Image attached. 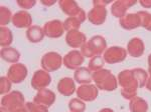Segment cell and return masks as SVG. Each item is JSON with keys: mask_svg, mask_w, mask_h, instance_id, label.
<instances>
[{"mask_svg": "<svg viewBox=\"0 0 151 112\" xmlns=\"http://www.w3.org/2000/svg\"><path fill=\"white\" fill-rule=\"evenodd\" d=\"M119 22L124 29L132 30V29L141 26V18L138 13H129L126 14L122 18H120Z\"/></svg>", "mask_w": 151, "mask_h": 112, "instance_id": "ac0fdd59", "label": "cell"}, {"mask_svg": "<svg viewBox=\"0 0 151 112\" xmlns=\"http://www.w3.org/2000/svg\"><path fill=\"white\" fill-rule=\"evenodd\" d=\"M111 1L110 0H96V1H93V5L94 6H102V7H105L106 5H108V4H110Z\"/></svg>", "mask_w": 151, "mask_h": 112, "instance_id": "e575fe53", "label": "cell"}, {"mask_svg": "<svg viewBox=\"0 0 151 112\" xmlns=\"http://www.w3.org/2000/svg\"><path fill=\"white\" fill-rule=\"evenodd\" d=\"M50 81H52V78H50L48 72L45 70H37L35 72L32 78H31V86L38 91V90L47 88L50 84Z\"/></svg>", "mask_w": 151, "mask_h": 112, "instance_id": "30bf717a", "label": "cell"}, {"mask_svg": "<svg viewBox=\"0 0 151 112\" xmlns=\"http://www.w3.org/2000/svg\"><path fill=\"white\" fill-rule=\"evenodd\" d=\"M118 82L121 86V94L125 99H132L137 94L139 82L136 78L133 70H123L118 75Z\"/></svg>", "mask_w": 151, "mask_h": 112, "instance_id": "6da1fadb", "label": "cell"}, {"mask_svg": "<svg viewBox=\"0 0 151 112\" xmlns=\"http://www.w3.org/2000/svg\"><path fill=\"white\" fill-rule=\"evenodd\" d=\"M137 3L136 0H121V1H115L111 7V13L117 18H122L126 15L128 8L132 7Z\"/></svg>", "mask_w": 151, "mask_h": 112, "instance_id": "4fadbf2b", "label": "cell"}, {"mask_svg": "<svg viewBox=\"0 0 151 112\" xmlns=\"http://www.w3.org/2000/svg\"><path fill=\"white\" fill-rule=\"evenodd\" d=\"M25 108L28 112H48L47 106L36 104L35 102H27L25 104Z\"/></svg>", "mask_w": 151, "mask_h": 112, "instance_id": "1f68e13d", "label": "cell"}, {"mask_svg": "<svg viewBox=\"0 0 151 112\" xmlns=\"http://www.w3.org/2000/svg\"><path fill=\"white\" fill-rule=\"evenodd\" d=\"M107 17V9L102 6H94L88 13V19L95 25H101Z\"/></svg>", "mask_w": 151, "mask_h": 112, "instance_id": "2e32d148", "label": "cell"}, {"mask_svg": "<svg viewBox=\"0 0 151 112\" xmlns=\"http://www.w3.org/2000/svg\"><path fill=\"white\" fill-rule=\"evenodd\" d=\"M98 87L94 84H83L77 90V95L83 101H94L98 96Z\"/></svg>", "mask_w": 151, "mask_h": 112, "instance_id": "7c38bea8", "label": "cell"}, {"mask_svg": "<svg viewBox=\"0 0 151 112\" xmlns=\"http://www.w3.org/2000/svg\"><path fill=\"white\" fill-rule=\"evenodd\" d=\"M1 58L4 61L15 64L19 60V58H20V53L15 48L4 47L1 49Z\"/></svg>", "mask_w": 151, "mask_h": 112, "instance_id": "603a6c76", "label": "cell"}, {"mask_svg": "<svg viewBox=\"0 0 151 112\" xmlns=\"http://www.w3.org/2000/svg\"><path fill=\"white\" fill-rule=\"evenodd\" d=\"M12 23L15 27L17 28H25V27H31L32 23V18L31 15L25 10L18 11L12 16Z\"/></svg>", "mask_w": 151, "mask_h": 112, "instance_id": "e0dca14e", "label": "cell"}, {"mask_svg": "<svg viewBox=\"0 0 151 112\" xmlns=\"http://www.w3.org/2000/svg\"><path fill=\"white\" fill-rule=\"evenodd\" d=\"M137 13L141 18V26L151 31V14L147 11H139Z\"/></svg>", "mask_w": 151, "mask_h": 112, "instance_id": "4dcf8cb0", "label": "cell"}, {"mask_svg": "<svg viewBox=\"0 0 151 112\" xmlns=\"http://www.w3.org/2000/svg\"><path fill=\"white\" fill-rule=\"evenodd\" d=\"M63 59L64 58L58 52H47L42 56L40 64L43 70H45L47 72H52L60 69L63 65Z\"/></svg>", "mask_w": 151, "mask_h": 112, "instance_id": "5b68a950", "label": "cell"}, {"mask_svg": "<svg viewBox=\"0 0 151 112\" xmlns=\"http://www.w3.org/2000/svg\"><path fill=\"white\" fill-rule=\"evenodd\" d=\"M140 4L144 8H151V0H141Z\"/></svg>", "mask_w": 151, "mask_h": 112, "instance_id": "d590c367", "label": "cell"}, {"mask_svg": "<svg viewBox=\"0 0 151 112\" xmlns=\"http://www.w3.org/2000/svg\"><path fill=\"white\" fill-rule=\"evenodd\" d=\"M134 74H135L136 78H137L138 82H139V88H143L146 85V82L148 80V74L142 68H135L132 69Z\"/></svg>", "mask_w": 151, "mask_h": 112, "instance_id": "83f0119b", "label": "cell"}, {"mask_svg": "<svg viewBox=\"0 0 151 112\" xmlns=\"http://www.w3.org/2000/svg\"><path fill=\"white\" fill-rule=\"evenodd\" d=\"M14 112H28V111H27V109L25 108V106H24V107H21V108L17 109V110H15Z\"/></svg>", "mask_w": 151, "mask_h": 112, "instance_id": "ab89813d", "label": "cell"}, {"mask_svg": "<svg viewBox=\"0 0 151 112\" xmlns=\"http://www.w3.org/2000/svg\"><path fill=\"white\" fill-rule=\"evenodd\" d=\"M40 2L43 4V5H45V6H52V5H53V4L55 3V1H53V0H50V1H45V0H41Z\"/></svg>", "mask_w": 151, "mask_h": 112, "instance_id": "8d00e7d4", "label": "cell"}, {"mask_svg": "<svg viewBox=\"0 0 151 112\" xmlns=\"http://www.w3.org/2000/svg\"><path fill=\"white\" fill-rule=\"evenodd\" d=\"M24 96L19 91H12L6 94L1 99V109L6 112H14L17 109L23 107Z\"/></svg>", "mask_w": 151, "mask_h": 112, "instance_id": "277c9868", "label": "cell"}, {"mask_svg": "<svg viewBox=\"0 0 151 112\" xmlns=\"http://www.w3.org/2000/svg\"><path fill=\"white\" fill-rule=\"evenodd\" d=\"M58 5H60L62 11L65 13L70 17H77L80 18L84 22L86 20L87 16L86 13L83 9L78 5L76 1H70V0H60L58 1Z\"/></svg>", "mask_w": 151, "mask_h": 112, "instance_id": "8992f818", "label": "cell"}, {"mask_svg": "<svg viewBox=\"0 0 151 112\" xmlns=\"http://www.w3.org/2000/svg\"><path fill=\"white\" fill-rule=\"evenodd\" d=\"M11 89V81L8 77L2 76L0 78V93L6 94Z\"/></svg>", "mask_w": 151, "mask_h": 112, "instance_id": "d6a6232c", "label": "cell"}, {"mask_svg": "<svg viewBox=\"0 0 151 112\" xmlns=\"http://www.w3.org/2000/svg\"><path fill=\"white\" fill-rule=\"evenodd\" d=\"M129 109L131 112H147L148 104L144 99L135 96L130 100Z\"/></svg>", "mask_w": 151, "mask_h": 112, "instance_id": "cb8c5ba5", "label": "cell"}, {"mask_svg": "<svg viewBox=\"0 0 151 112\" xmlns=\"http://www.w3.org/2000/svg\"><path fill=\"white\" fill-rule=\"evenodd\" d=\"M148 70L151 73V54L148 56Z\"/></svg>", "mask_w": 151, "mask_h": 112, "instance_id": "f35d334b", "label": "cell"}, {"mask_svg": "<svg viewBox=\"0 0 151 112\" xmlns=\"http://www.w3.org/2000/svg\"><path fill=\"white\" fill-rule=\"evenodd\" d=\"M99 112H114V110L111 108H103V109H101Z\"/></svg>", "mask_w": 151, "mask_h": 112, "instance_id": "60d3db41", "label": "cell"}, {"mask_svg": "<svg viewBox=\"0 0 151 112\" xmlns=\"http://www.w3.org/2000/svg\"><path fill=\"white\" fill-rule=\"evenodd\" d=\"M84 63V56L80 51L72 50L63 59V64L70 70H77Z\"/></svg>", "mask_w": 151, "mask_h": 112, "instance_id": "9c48e42d", "label": "cell"}, {"mask_svg": "<svg viewBox=\"0 0 151 112\" xmlns=\"http://www.w3.org/2000/svg\"><path fill=\"white\" fill-rule=\"evenodd\" d=\"M0 24H1V27H5L10 22V19H12L11 16V11L9 10V8H7L5 6L0 7Z\"/></svg>", "mask_w": 151, "mask_h": 112, "instance_id": "f546056e", "label": "cell"}, {"mask_svg": "<svg viewBox=\"0 0 151 112\" xmlns=\"http://www.w3.org/2000/svg\"><path fill=\"white\" fill-rule=\"evenodd\" d=\"M126 56H127V50L125 48L113 46V47L105 50L103 58L105 62L109 63V64H115V63L124 61Z\"/></svg>", "mask_w": 151, "mask_h": 112, "instance_id": "52a82bcc", "label": "cell"}, {"mask_svg": "<svg viewBox=\"0 0 151 112\" xmlns=\"http://www.w3.org/2000/svg\"><path fill=\"white\" fill-rule=\"evenodd\" d=\"M146 88H147L149 91H151V73H150V76L148 77V80H147V82H146Z\"/></svg>", "mask_w": 151, "mask_h": 112, "instance_id": "74e56055", "label": "cell"}, {"mask_svg": "<svg viewBox=\"0 0 151 112\" xmlns=\"http://www.w3.org/2000/svg\"><path fill=\"white\" fill-rule=\"evenodd\" d=\"M105 64V60L102 56H95V57L91 58L89 62V70L90 71H99V70L103 69V66Z\"/></svg>", "mask_w": 151, "mask_h": 112, "instance_id": "4316f807", "label": "cell"}, {"mask_svg": "<svg viewBox=\"0 0 151 112\" xmlns=\"http://www.w3.org/2000/svg\"><path fill=\"white\" fill-rule=\"evenodd\" d=\"M0 112H6L5 110H3V109H1V111H0Z\"/></svg>", "mask_w": 151, "mask_h": 112, "instance_id": "b9f144b4", "label": "cell"}, {"mask_svg": "<svg viewBox=\"0 0 151 112\" xmlns=\"http://www.w3.org/2000/svg\"><path fill=\"white\" fill-rule=\"evenodd\" d=\"M45 34L50 38H58L65 32L64 23L60 20H52L48 21L43 26Z\"/></svg>", "mask_w": 151, "mask_h": 112, "instance_id": "8fae6325", "label": "cell"}, {"mask_svg": "<svg viewBox=\"0 0 151 112\" xmlns=\"http://www.w3.org/2000/svg\"><path fill=\"white\" fill-rule=\"evenodd\" d=\"M13 35L11 30L8 27H1L0 28V44L2 47H8L12 43Z\"/></svg>", "mask_w": 151, "mask_h": 112, "instance_id": "d4e9b609", "label": "cell"}, {"mask_svg": "<svg viewBox=\"0 0 151 112\" xmlns=\"http://www.w3.org/2000/svg\"><path fill=\"white\" fill-rule=\"evenodd\" d=\"M58 90L62 95L64 96H70L74 94L76 90L75 81L70 77H64L60 80L58 84Z\"/></svg>", "mask_w": 151, "mask_h": 112, "instance_id": "ffe728a7", "label": "cell"}, {"mask_svg": "<svg viewBox=\"0 0 151 112\" xmlns=\"http://www.w3.org/2000/svg\"><path fill=\"white\" fill-rule=\"evenodd\" d=\"M107 49L106 39L101 35L93 36L89 41H87L81 47V53L84 57H91L100 56Z\"/></svg>", "mask_w": 151, "mask_h": 112, "instance_id": "7a4b0ae2", "label": "cell"}, {"mask_svg": "<svg viewBox=\"0 0 151 112\" xmlns=\"http://www.w3.org/2000/svg\"><path fill=\"white\" fill-rule=\"evenodd\" d=\"M45 31L43 28L40 26H31L26 30V38L30 41L31 43H37L40 42L45 37Z\"/></svg>", "mask_w": 151, "mask_h": 112, "instance_id": "7402d4cb", "label": "cell"}, {"mask_svg": "<svg viewBox=\"0 0 151 112\" xmlns=\"http://www.w3.org/2000/svg\"><path fill=\"white\" fill-rule=\"evenodd\" d=\"M69 108L70 112H84L86 105L80 98H74L69 102Z\"/></svg>", "mask_w": 151, "mask_h": 112, "instance_id": "f1b7e54d", "label": "cell"}, {"mask_svg": "<svg viewBox=\"0 0 151 112\" xmlns=\"http://www.w3.org/2000/svg\"><path fill=\"white\" fill-rule=\"evenodd\" d=\"M65 41H67V44L72 48H79L87 42V37L84 33L80 32L79 30H73L67 33Z\"/></svg>", "mask_w": 151, "mask_h": 112, "instance_id": "9a60e30c", "label": "cell"}, {"mask_svg": "<svg viewBox=\"0 0 151 112\" xmlns=\"http://www.w3.org/2000/svg\"><path fill=\"white\" fill-rule=\"evenodd\" d=\"M36 2L35 0H17V5L22 9H30L35 5Z\"/></svg>", "mask_w": 151, "mask_h": 112, "instance_id": "836d02e7", "label": "cell"}, {"mask_svg": "<svg viewBox=\"0 0 151 112\" xmlns=\"http://www.w3.org/2000/svg\"><path fill=\"white\" fill-rule=\"evenodd\" d=\"M92 78L99 89L105 91H113L118 86L116 77L108 69H101L92 74Z\"/></svg>", "mask_w": 151, "mask_h": 112, "instance_id": "3957f363", "label": "cell"}, {"mask_svg": "<svg viewBox=\"0 0 151 112\" xmlns=\"http://www.w3.org/2000/svg\"><path fill=\"white\" fill-rule=\"evenodd\" d=\"M55 101V94L50 89H41L38 90L37 94L33 98V102L36 104L50 107Z\"/></svg>", "mask_w": 151, "mask_h": 112, "instance_id": "5bb4252c", "label": "cell"}, {"mask_svg": "<svg viewBox=\"0 0 151 112\" xmlns=\"http://www.w3.org/2000/svg\"><path fill=\"white\" fill-rule=\"evenodd\" d=\"M82 23L83 21L80 18H77V17H69V18L65 19L64 22L65 30H67L68 32L73 30H78V29L81 27Z\"/></svg>", "mask_w": 151, "mask_h": 112, "instance_id": "484cf974", "label": "cell"}, {"mask_svg": "<svg viewBox=\"0 0 151 112\" xmlns=\"http://www.w3.org/2000/svg\"><path fill=\"white\" fill-rule=\"evenodd\" d=\"M27 76V68L24 64L15 63L11 65L7 72V77L12 83H20Z\"/></svg>", "mask_w": 151, "mask_h": 112, "instance_id": "ba28073f", "label": "cell"}, {"mask_svg": "<svg viewBox=\"0 0 151 112\" xmlns=\"http://www.w3.org/2000/svg\"><path fill=\"white\" fill-rule=\"evenodd\" d=\"M144 43L138 37H134L128 42L127 45V52L132 57H140L144 53Z\"/></svg>", "mask_w": 151, "mask_h": 112, "instance_id": "d6986e66", "label": "cell"}, {"mask_svg": "<svg viewBox=\"0 0 151 112\" xmlns=\"http://www.w3.org/2000/svg\"><path fill=\"white\" fill-rule=\"evenodd\" d=\"M74 79L80 84H90L93 80L92 78V73L89 68L80 67L74 73Z\"/></svg>", "mask_w": 151, "mask_h": 112, "instance_id": "44dd1931", "label": "cell"}]
</instances>
